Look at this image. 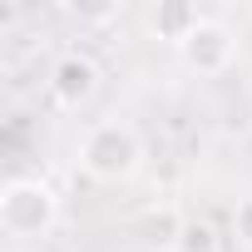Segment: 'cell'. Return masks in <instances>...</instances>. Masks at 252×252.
<instances>
[{
	"instance_id": "obj_7",
	"label": "cell",
	"mask_w": 252,
	"mask_h": 252,
	"mask_svg": "<svg viewBox=\"0 0 252 252\" xmlns=\"http://www.w3.org/2000/svg\"><path fill=\"white\" fill-rule=\"evenodd\" d=\"M173 252H218V232H213V222L188 218V222H183V237H178Z\"/></svg>"
},
{
	"instance_id": "obj_1",
	"label": "cell",
	"mask_w": 252,
	"mask_h": 252,
	"mask_svg": "<svg viewBox=\"0 0 252 252\" xmlns=\"http://www.w3.org/2000/svg\"><path fill=\"white\" fill-rule=\"evenodd\" d=\"M79 163L104 178V183H119V178H129L139 168V134L129 129V124H94V129L84 134L79 144Z\"/></svg>"
},
{
	"instance_id": "obj_3",
	"label": "cell",
	"mask_w": 252,
	"mask_h": 252,
	"mask_svg": "<svg viewBox=\"0 0 252 252\" xmlns=\"http://www.w3.org/2000/svg\"><path fill=\"white\" fill-rule=\"evenodd\" d=\"M94 89H99V69H94V60H84L79 50H69V55L55 60V69H50V94H55L60 109H79V104H89Z\"/></svg>"
},
{
	"instance_id": "obj_2",
	"label": "cell",
	"mask_w": 252,
	"mask_h": 252,
	"mask_svg": "<svg viewBox=\"0 0 252 252\" xmlns=\"http://www.w3.org/2000/svg\"><path fill=\"white\" fill-rule=\"evenodd\" d=\"M60 203L55 193L40 183V178H10L5 193H0V227H5L10 237H40L50 232Z\"/></svg>"
},
{
	"instance_id": "obj_9",
	"label": "cell",
	"mask_w": 252,
	"mask_h": 252,
	"mask_svg": "<svg viewBox=\"0 0 252 252\" xmlns=\"http://www.w3.org/2000/svg\"><path fill=\"white\" fill-rule=\"evenodd\" d=\"M74 15H89V20H104V15H114V5H74Z\"/></svg>"
},
{
	"instance_id": "obj_8",
	"label": "cell",
	"mask_w": 252,
	"mask_h": 252,
	"mask_svg": "<svg viewBox=\"0 0 252 252\" xmlns=\"http://www.w3.org/2000/svg\"><path fill=\"white\" fill-rule=\"evenodd\" d=\"M232 232L252 247V198H242V203H237V213H232Z\"/></svg>"
},
{
	"instance_id": "obj_6",
	"label": "cell",
	"mask_w": 252,
	"mask_h": 252,
	"mask_svg": "<svg viewBox=\"0 0 252 252\" xmlns=\"http://www.w3.org/2000/svg\"><path fill=\"white\" fill-rule=\"evenodd\" d=\"M198 25H203V15L193 5H183V0H168V5H158V15H154V30L163 40H173V45H183Z\"/></svg>"
},
{
	"instance_id": "obj_5",
	"label": "cell",
	"mask_w": 252,
	"mask_h": 252,
	"mask_svg": "<svg viewBox=\"0 0 252 252\" xmlns=\"http://www.w3.org/2000/svg\"><path fill=\"white\" fill-rule=\"evenodd\" d=\"M183 222H188V218H178L168 203H158V208H144V213H139V237H144L149 247H178Z\"/></svg>"
},
{
	"instance_id": "obj_4",
	"label": "cell",
	"mask_w": 252,
	"mask_h": 252,
	"mask_svg": "<svg viewBox=\"0 0 252 252\" xmlns=\"http://www.w3.org/2000/svg\"><path fill=\"white\" fill-rule=\"evenodd\" d=\"M178 55H183V64L198 69V74H222V69L232 64V35H227L222 25L203 20V25L178 45Z\"/></svg>"
}]
</instances>
